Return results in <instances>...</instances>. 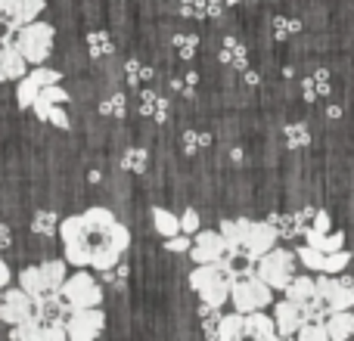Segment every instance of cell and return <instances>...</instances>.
<instances>
[{"instance_id":"obj_29","label":"cell","mask_w":354,"mask_h":341,"mask_svg":"<svg viewBox=\"0 0 354 341\" xmlns=\"http://www.w3.org/2000/svg\"><path fill=\"white\" fill-rule=\"evenodd\" d=\"M268 220L277 226V233H280L283 239H292V236H299V233H305V226L299 224L295 214H270Z\"/></svg>"},{"instance_id":"obj_43","label":"cell","mask_w":354,"mask_h":341,"mask_svg":"<svg viewBox=\"0 0 354 341\" xmlns=\"http://www.w3.org/2000/svg\"><path fill=\"white\" fill-rule=\"evenodd\" d=\"M196 84H199V75H196V72H187V78H183V81H180V78L171 81V87H174L177 93H183V97H193Z\"/></svg>"},{"instance_id":"obj_45","label":"cell","mask_w":354,"mask_h":341,"mask_svg":"<svg viewBox=\"0 0 354 341\" xmlns=\"http://www.w3.org/2000/svg\"><path fill=\"white\" fill-rule=\"evenodd\" d=\"M330 224H333V220H330V214H326V211H314V217H311V224H308V226H314L317 233H330Z\"/></svg>"},{"instance_id":"obj_41","label":"cell","mask_w":354,"mask_h":341,"mask_svg":"<svg viewBox=\"0 0 354 341\" xmlns=\"http://www.w3.org/2000/svg\"><path fill=\"white\" fill-rule=\"evenodd\" d=\"M189 245H193V236L180 230V233H174V236H168L165 249L168 251H177V255H183V251H189Z\"/></svg>"},{"instance_id":"obj_36","label":"cell","mask_w":354,"mask_h":341,"mask_svg":"<svg viewBox=\"0 0 354 341\" xmlns=\"http://www.w3.org/2000/svg\"><path fill=\"white\" fill-rule=\"evenodd\" d=\"M301 31V22L299 19H289V16H277L274 19V37L277 41H289L292 35Z\"/></svg>"},{"instance_id":"obj_26","label":"cell","mask_w":354,"mask_h":341,"mask_svg":"<svg viewBox=\"0 0 354 341\" xmlns=\"http://www.w3.org/2000/svg\"><path fill=\"white\" fill-rule=\"evenodd\" d=\"M149 165V153L143 146H128L122 153V168L131 170V174H143Z\"/></svg>"},{"instance_id":"obj_12","label":"cell","mask_w":354,"mask_h":341,"mask_svg":"<svg viewBox=\"0 0 354 341\" xmlns=\"http://www.w3.org/2000/svg\"><path fill=\"white\" fill-rule=\"evenodd\" d=\"M189 255L196 264H208V261H221L227 257V239L221 236V230H199L193 236Z\"/></svg>"},{"instance_id":"obj_22","label":"cell","mask_w":354,"mask_h":341,"mask_svg":"<svg viewBox=\"0 0 354 341\" xmlns=\"http://www.w3.org/2000/svg\"><path fill=\"white\" fill-rule=\"evenodd\" d=\"M31 109L37 112V118H41V121L53 124V128H59V130L72 128V118H68V112L62 109V103H35Z\"/></svg>"},{"instance_id":"obj_14","label":"cell","mask_w":354,"mask_h":341,"mask_svg":"<svg viewBox=\"0 0 354 341\" xmlns=\"http://www.w3.org/2000/svg\"><path fill=\"white\" fill-rule=\"evenodd\" d=\"M305 307L301 304H295V301H289V298H283L280 304L274 307V323H277V332H280L283 338H289V335H299V329H301V323H305Z\"/></svg>"},{"instance_id":"obj_34","label":"cell","mask_w":354,"mask_h":341,"mask_svg":"<svg viewBox=\"0 0 354 341\" xmlns=\"http://www.w3.org/2000/svg\"><path fill=\"white\" fill-rule=\"evenodd\" d=\"M299 338L301 341H326L330 338V332H326V323L324 320H305L299 329Z\"/></svg>"},{"instance_id":"obj_40","label":"cell","mask_w":354,"mask_h":341,"mask_svg":"<svg viewBox=\"0 0 354 341\" xmlns=\"http://www.w3.org/2000/svg\"><path fill=\"white\" fill-rule=\"evenodd\" d=\"M180 12L193 19H208V0H180Z\"/></svg>"},{"instance_id":"obj_15","label":"cell","mask_w":354,"mask_h":341,"mask_svg":"<svg viewBox=\"0 0 354 341\" xmlns=\"http://www.w3.org/2000/svg\"><path fill=\"white\" fill-rule=\"evenodd\" d=\"M249 226H252V220H245V217H236V220H221V236L227 239V257H236V255H243V242H245V236H249Z\"/></svg>"},{"instance_id":"obj_5","label":"cell","mask_w":354,"mask_h":341,"mask_svg":"<svg viewBox=\"0 0 354 341\" xmlns=\"http://www.w3.org/2000/svg\"><path fill=\"white\" fill-rule=\"evenodd\" d=\"M255 273L268 282L270 289H286L295 276V251L289 249H270L255 261Z\"/></svg>"},{"instance_id":"obj_31","label":"cell","mask_w":354,"mask_h":341,"mask_svg":"<svg viewBox=\"0 0 354 341\" xmlns=\"http://www.w3.org/2000/svg\"><path fill=\"white\" fill-rule=\"evenodd\" d=\"M124 78H128L131 87H143L149 78H153V68L143 66L140 59H128V66H124Z\"/></svg>"},{"instance_id":"obj_9","label":"cell","mask_w":354,"mask_h":341,"mask_svg":"<svg viewBox=\"0 0 354 341\" xmlns=\"http://www.w3.org/2000/svg\"><path fill=\"white\" fill-rule=\"evenodd\" d=\"M37 313V304L22 286L19 289H3V298H0V320L6 326H16V323H25V320H35Z\"/></svg>"},{"instance_id":"obj_19","label":"cell","mask_w":354,"mask_h":341,"mask_svg":"<svg viewBox=\"0 0 354 341\" xmlns=\"http://www.w3.org/2000/svg\"><path fill=\"white\" fill-rule=\"evenodd\" d=\"M221 62L245 72V68H249V50H245V43H239L236 37H224V41H221Z\"/></svg>"},{"instance_id":"obj_47","label":"cell","mask_w":354,"mask_h":341,"mask_svg":"<svg viewBox=\"0 0 354 341\" xmlns=\"http://www.w3.org/2000/svg\"><path fill=\"white\" fill-rule=\"evenodd\" d=\"M10 280H12L10 267H6V264H3V261H0V289H6V286H10Z\"/></svg>"},{"instance_id":"obj_7","label":"cell","mask_w":354,"mask_h":341,"mask_svg":"<svg viewBox=\"0 0 354 341\" xmlns=\"http://www.w3.org/2000/svg\"><path fill=\"white\" fill-rule=\"evenodd\" d=\"M62 326L72 341H93L106 329V313L100 307H78V311H68Z\"/></svg>"},{"instance_id":"obj_38","label":"cell","mask_w":354,"mask_h":341,"mask_svg":"<svg viewBox=\"0 0 354 341\" xmlns=\"http://www.w3.org/2000/svg\"><path fill=\"white\" fill-rule=\"evenodd\" d=\"M339 292H342V280H336L333 273H324V276L317 280V295L326 301V304H330V301L336 298Z\"/></svg>"},{"instance_id":"obj_37","label":"cell","mask_w":354,"mask_h":341,"mask_svg":"<svg viewBox=\"0 0 354 341\" xmlns=\"http://www.w3.org/2000/svg\"><path fill=\"white\" fill-rule=\"evenodd\" d=\"M171 43H174V50H177L180 59H193L196 50H199V37L196 35H174Z\"/></svg>"},{"instance_id":"obj_10","label":"cell","mask_w":354,"mask_h":341,"mask_svg":"<svg viewBox=\"0 0 354 341\" xmlns=\"http://www.w3.org/2000/svg\"><path fill=\"white\" fill-rule=\"evenodd\" d=\"M277 242H280V233H277V226L270 224V220H252L249 236H245V242H243V257L249 264H255L258 257L268 255Z\"/></svg>"},{"instance_id":"obj_44","label":"cell","mask_w":354,"mask_h":341,"mask_svg":"<svg viewBox=\"0 0 354 341\" xmlns=\"http://www.w3.org/2000/svg\"><path fill=\"white\" fill-rule=\"evenodd\" d=\"M180 230H183V233H189V236H196V233H199V214H196L193 208L180 214Z\"/></svg>"},{"instance_id":"obj_49","label":"cell","mask_w":354,"mask_h":341,"mask_svg":"<svg viewBox=\"0 0 354 341\" xmlns=\"http://www.w3.org/2000/svg\"><path fill=\"white\" fill-rule=\"evenodd\" d=\"M0 298H3V289H0Z\"/></svg>"},{"instance_id":"obj_33","label":"cell","mask_w":354,"mask_h":341,"mask_svg":"<svg viewBox=\"0 0 354 341\" xmlns=\"http://www.w3.org/2000/svg\"><path fill=\"white\" fill-rule=\"evenodd\" d=\"M295 257H299L301 264H305L308 270H320L324 273V261H326V255L320 249H314V245H301L299 251H295Z\"/></svg>"},{"instance_id":"obj_48","label":"cell","mask_w":354,"mask_h":341,"mask_svg":"<svg viewBox=\"0 0 354 341\" xmlns=\"http://www.w3.org/2000/svg\"><path fill=\"white\" fill-rule=\"evenodd\" d=\"M258 81H261V75H258V72H249V68H245V84H252V87H255Z\"/></svg>"},{"instance_id":"obj_30","label":"cell","mask_w":354,"mask_h":341,"mask_svg":"<svg viewBox=\"0 0 354 341\" xmlns=\"http://www.w3.org/2000/svg\"><path fill=\"white\" fill-rule=\"evenodd\" d=\"M283 140H286L289 149H301L311 143V130H308V124H299V121L286 124V128H283Z\"/></svg>"},{"instance_id":"obj_21","label":"cell","mask_w":354,"mask_h":341,"mask_svg":"<svg viewBox=\"0 0 354 341\" xmlns=\"http://www.w3.org/2000/svg\"><path fill=\"white\" fill-rule=\"evenodd\" d=\"M41 273H44V282H47V292L59 295L62 282H66V276H68V261L66 257H56V261L41 264Z\"/></svg>"},{"instance_id":"obj_23","label":"cell","mask_w":354,"mask_h":341,"mask_svg":"<svg viewBox=\"0 0 354 341\" xmlns=\"http://www.w3.org/2000/svg\"><path fill=\"white\" fill-rule=\"evenodd\" d=\"M218 338L221 341H243L245 338V313L236 311V313H227V317H221Z\"/></svg>"},{"instance_id":"obj_6","label":"cell","mask_w":354,"mask_h":341,"mask_svg":"<svg viewBox=\"0 0 354 341\" xmlns=\"http://www.w3.org/2000/svg\"><path fill=\"white\" fill-rule=\"evenodd\" d=\"M59 298L72 311H78V307H100L103 304V289L97 286V280L87 270H78V273L66 276V282L59 289Z\"/></svg>"},{"instance_id":"obj_17","label":"cell","mask_w":354,"mask_h":341,"mask_svg":"<svg viewBox=\"0 0 354 341\" xmlns=\"http://www.w3.org/2000/svg\"><path fill=\"white\" fill-rule=\"evenodd\" d=\"M137 109H140L143 118H153V121H168V109H171V103H168L162 93L156 90H140V99H137Z\"/></svg>"},{"instance_id":"obj_32","label":"cell","mask_w":354,"mask_h":341,"mask_svg":"<svg viewBox=\"0 0 354 341\" xmlns=\"http://www.w3.org/2000/svg\"><path fill=\"white\" fill-rule=\"evenodd\" d=\"M124 112H128L124 93H112V97H106L103 103H100V115L103 118H124Z\"/></svg>"},{"instance_id":"obj_13","label":"cell","mask_w":354,"mask_h":341,"mask_svg":"<svg viewBox=\"0 0 354 341\" xmlns=\"http://www.w3.org/2000/svg\"><path fill=\"white\" fill-rule=\"evenodd\" d=\"M25 72H28V59L19 53L12 35H3L0 37V84L3 81H19Z\"/></svg>"},{"instance_id":"obj_16","label":"cell","mask_w":354,"mask_h":341,"mask_svg":"<svg viewBox=\"0 0 354 341\" xmlns=\"http://www.w3.org/2000/svg\"><path fill=\"white\" fill-rule=\"evenodd\" d=\"M245 338H255V341H274V338H280L274 317H268V313H261V311L245 313Z\"/></svg>"},{"instance_id":"obj_27","label":"cell","mask_w":354,"mask_h":341,"mask_svg":"<svg viewBox=\"0 0 354 341\" xmlns=\"http://www.w3.org/2000/svg\"><path fill=\"white\" fill-rule=\"evenodd\" d=\"M87 50H91L93 59H106V56H112L115 43H112L109 31H91V35H87Z\"/></svg>"},{"instance_id":"obj_1","label":"cell","mask_w":354,"mask_h":341,"mask_svg":"<svg viewBox=\"0 0 354 341\" xmlns=\"http://www.w3.org/2000/svg\"><path fill=\"white\" fill-rule=\"evenodd\" d=\"M62 257L72 267L106 270L122 261L131 245V230L109 211V208H87L81 214L59 220Z\"/></svg>"},{"instance_id":"obj_42","label":"cell","mask_w":354,"mask_h":341,"mask_svg":"<svg viewBox=\"0 0 354 341\" xmlns=\"http://www.w3.org/2000/svg\"><path fill=\"white\" fill-rule=\"evenodd\" d=\"M100 273H103V280L112 282V286H122V282L128 280V267H124L122 261L112 264V267H106V270H100Z\"/></svg>"},{"instance_id":"obj_25","label":"cell","mask_w":354,"mask_h":341,"mask_svg":"<svg viewBox=\"0 0 354 341\" xmlns=\"http://www.w3.org/2000/svg\"><path fill=\"white\" fill-rule=\"evenodd\" d=\"M153 226H156V233L159 236H174V233H180V217L177 214H171L168 208H159L156 205L153 208Z\"/></svg>"},{"instance_id":"obj_39","label":"cell","mask_w":354,"mask_h":341,"mask_svg":"<svg viewBox=\"0 0 354 341\" xmlns=\"http://www.w3.org/2000/svg\"><path fill=\"white\" fill-rule=\"evenodd\" d=\"M348 264H351V255L345 249L330 251V255H326V261H324V273H342Z\"/></svg>"},{"instance_id":"obj_11","label":"cell","mask_w":354,"mask_h":341,"mask_svg":"<svg viewBox=\"0 0 354 341\" xmlns=\"http://www.w3.org/2000/svg\"><path fill=\"white\" fill-rule=\"evenodd\" d=\"M44 0H10V6H6V12L0 16V28L6 31V35H16L22 25L35 22L37 16L44 12Z\"/></svg>"},{"instance_id":"obj_35","label":"cell","mask_w":354,"mask_h":341,"mask_svg":"<svg viewBox=\"0 0 354 341\" xmlns=\"http://www.w3.org/2000/svg\"><path fill=\"white\" fill-rule=\"evenodd\" d=\"M183 153L187 155H193V153H199V149H205V146H212V134H199V130H183Z\"/></svg>"},{"instance_id":"obj_28","label":"cell","mask_w":354,"mask_h":341,"mask_svg":"<svg viewBox=\"0 0 354 341\" xmlns=\"http://www.w3.org/2000/svg\"><path fill=\"white\" fill-rule=\"evenodd\" d=\"M31 233H35V236H53V233H59V214L37 211L35 217H31Z\"/></svg>"},{"instance_id":"obj_8","label":"cell","mask_w":354,"mask_h":341,"mask_svg":"<svg viewBox=\"0 0 354 341\" xmlns=\"http://www.w3.org/2000/svg\"><path fill=\"white\" fill-rule=\"evenodd\" d=\"M56 81H62V75L56 72V68H44V66L28 68V72L19 78V87H16L19 109H31V106H35V99H37V93H41L47 84H56Z\"/></svg>"},{"instance_id":"obj_3","label":"cell","mask_w":354,"mask_h":341,"mask_svg":"<svg viewBox=\"0 0 354 341\" xmlns=\"http://www.w3.org/2000/svg\"><path fill=\"white\" fill-rule=\"evenodd\" d=\"M19 53L28 59V66H44L47 56L53 53V41H56V28L47 19H35V22L22 25V28L12 35Z\"/></svg>"},{"instance_id":"obj_46","label":"cell","mask_w":354,"mask_h":341,"mask_svg":"<svg viewBox=\"0 0 354 341\" xmlns=\"http://www.w3.org/2000/svg\"><path fill=\"white\" fill-rule=\"evenodd\" d=\"M12 245V233H10V226L0 220V249H10Z\"/></svg>"},{"instance_id":"obj_2","label":"cell","mask_w":354,"mask_h":341,"mask_svg":"<svg viewBox=\"0 0 354 341\" xmlns=\"http://www.w3.org/2000/svg\"><path fill=\"white\" fill-rule=\"evenodd\" d=\"M239 276V270H233L230 257H221V261H208L189 273V289L199 295L202 304H214L224 307L230 301V289L233 280Z\"/></svg>"},{"instance_id":"obj_24","label":"cell","mask_w":354,"mask_h":341,"mask_svg":"<svg viewBox=\"0 0 354 341\" xmlns=\"http://www.w3.org/2000/svg\"><path fill=\"white\" fill-rule=\"evenodd\" d=\"M301 90H305V99H320L330 93V72L326 68H317L311 72L305 81H301Z\"/></svg>"},{"instance_id":"obj_4","label":"cell","mask_w":354,"mask_h":341,"mask_svg":"<svg viewBox=\"0 0 354 341\" xmlns=\"http://www.w3.org/2000/svg\"><path fill=\"white\" fill-rule=\"evenodd\" d=\"M230 301H233V307L243 313L264 311V307L274 301V289L255 273V267H245V270H239V276L233 280Z\"/></svg>"},{"instance_id":"obj_18","label":"cell","mask_w":354,"mask_h":341,"mask_svg":"<svg viewBox=\"0 0 354 341\" xmlns=\"http://www.w3.org/2000/svg\"><path fill=\"white\" fill-rule=\"evenodd\" d=\"M326 332L333 341H345L354 335V313L351 311H330L326 313Z\"/></svg>"},{"instance_id":"obj_20","label":"cell","mask_w":354,"mask_h":341,"mask_svg":"<svg viewBox=\"0 0 354 341\" xmlns=\"http://www.w3.org/2000/svg\"><path fill=\"white\" fill-rule=\"evenodd\" d=\"M19 286H22L35 301H41V298L50 295L47 282H44V273H41V264H35V267H22V273H19Z\"/></svg>"}]
</instances>
